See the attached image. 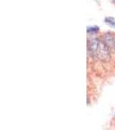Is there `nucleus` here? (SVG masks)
<instances>
[{
	"instance_id": "f03ea898",
	"label": "nucleus",
	"mask_w": 115,
	"mask_h": 130,
	"mask_svg": "<svg viewBox=\"0 0 115 130\" xmlns=\"http://www.w3.org/2000/svg\"><path fill=\"white\" fill-rule=\"evenodd\" d=\"M99 31V27L97 26H92L87 28V32H97Z\"/></svg>"
},
{
	"instance_id": "f257e3e1",
	"label": "nucleus",
	"mask_w": 115,
	"mask_h": 130,
	"mask_svg": "<svg viewBox=\"0 0 115 130\" xmlns=\"http://www.w3.org/2000/svg\"><path fill=\"white\" fill-rule=\"evenodd\" d=\"M105 21L107 24H109L110 26L114 27L115 28V22H114V19H113V17H107V18L105 19Z\"/></svg>"
}]
</instances>
